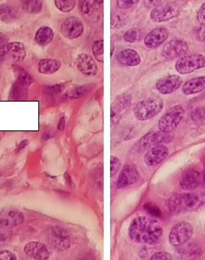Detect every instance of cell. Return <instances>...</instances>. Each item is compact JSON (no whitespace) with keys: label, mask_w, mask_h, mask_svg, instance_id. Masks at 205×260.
<instances>
[{"label":"cell","mask_w":205,"mask_h":260,"mask_svg":"<svg viewBox=\"0 0 205 260\" xmlns=\"http://www.w3.org/2000/svg\"><path fill=\"white\" fill-rule=\"evenodd\" d=\"M24 215L18 210L5 208L0 211V226L11 228L22 224L24 222Z\"/></svg>","instance_id":"15"},{"label":"cell","mask_w":205,"mask_h":260,"mask_svg":"<svg viewBox=\"0 0 205 260\" xmlns=\"http://www.w3.org/2000/svg\"><path fill=\"white\" fill-rule=\"evenodd\" d=\"M62 90V86L61 85H54L46 88L45 93L48 95H54V94H58Z\"/></svg>","instance_id":"42"},{"label":"cell","mask_w":205,"mask_h":260,"mask_svg":"<svg viewBox=\"0 0 205 260\" xmlns=\"http://www.w3.org/2000/svg\"><path fill=\"white\" fill-rule=\"evenodd\" d=\"M144 208H145V210L147 212H149L150 215H153V216H161V213H160V209H159L156 205H154V204H146Z\"/></svg>","instance_id":"38"},{"label":"cell","mask_w":205,"mask_h":260,"mask_svg":"<svg viewBox=\"0 0 205 260\" xmlns=\"http://www.w3.org/2000/svg\"><path fill=\"white\" fill-rule=\"evenodd\" d=\"M196 39L197 41L205 44V25L200 24V26L196 29Z\"/></svg>","instance_id":"39"},{"label":"cell","mask_w":205,"mask_h":260,"mask_svg":"<svg viewBox=\"0 0 205 260\" xmlns=\"http://www.w3.org/2000/svg\"><path fill=\"white\" fill-rule=\"evenodd\" d=\"M24 252L27 256L37 260L48 259L51 254L47 245L40 242L35 241L27 243L24 247Z\"/></svg>","instance_id":"20"},{"label":"cell","mask_w":205,"mask_h":260,"mask_svg":"<svg viewBox=\"0 0 205 260\" xmlns=\"http://www.w3.org/2000/svg\"><path fill=\"white\" fill-rule=\"evenodd\" d=\"M199 183H200V174L196 170L188 171L180 179V185L185 190H195L199 187Z\"/></svg>","instance_id":"22"},{"label":"cell","mask_w":205,"mask_h":260,"mask_svg":"<svg viewBox=\"0 0 205 260\" xmlns=\"http://www.w3.org/2000/svg\"><path fill=\"white\" fill-rule=\"evenodd\" d=\"M15 73L17 74V83L23 86H28L33 83V78L30 74L23 68L19 66L14 67Z\"/></svg>","instance_id":"29"},{"label":"cell","mask_w":205,"mask_h":260,"mask_svg":"<svg viewBox=\"0 0 205 260\" xmlns=\"http://www.w3.org/2000/svg\"><path fill=\"white\" fill-rule=\"evenodd\" d=\"M54 32L52 29L50 28L49 26H41L34 36V40L36 44L41 47H46L49 45L54 39Z\"/></svg>","instance_id":"25"},{"label":"cell","mask_w":205,"mask_h":260,"mask_svg":"<svg viewBox=\"0 0 205 260\" xmlns=\"http://www.w3.org/2000/svg\"><path fill=\"white\" fill-rule=\"evenodd\" d=\"M170 32L166 27L160 26L152 29L144 39V44L149 49H156L168 40Z\"/></svg>","instance_id":"13"},{"label":"cell","mask_w":205,"mask_h":260,"mask_svg":"<svg viewBox=\"0 0 205 260\" xmlns=\"http://www.w3.org/2000/svg\"><path fill=\"white\" fill-rule=\"evenodd\" d=\"M55 4L60 12L68 13L75 8L76 0H55Z\"/></svg>","instance_id":"31"},{"label":"cell","mask_w":205,"mask_h":260,"mask_svg":"<svg viewBox=\"0 0 205 260\" xmlns=\"http://www.w3.org/2000/svg\"><path fill=\"white\" fill-rule=\"evenodd\" d=\"M8 52L16 62H23L27 56V52H26L24 45L20 42L9 43Z\"/></svg>","instance_id":"26"},{"label":"cell","mask_w":205,"mask_h":260,"mask_svg":"<svg viewBox=\"0 0 205 260\" xmlns=\"http://www.w3.org/2000/svg\"><path fill=\"white\" fill-rule=\"evenodd\" d=\"M144 5L147 8H153L160 6L162 4V0H143Z\"/></svg>","instance_id":"44"},{"label":"cell","mask_w":205,"mask_h":260,"mask_svg":"<svg viewBox=\"0 0 205 260\" xmlns=\"http://www.w3.org/2000/svg\"><path fill=\"white\" fill-rule=\"evenodd\" d=\"M102 0H80L81 15L91 23H96L102 14Z\"/></svg>","instance_id":"10"},{"label":"cell","mask_w":205,"mask_h":260,"mask_svg":"<svg viewBox=\"0 0 205 260\" xmlns=\"http://www.w3.org/2000/svg\"><path fill=\"white\" fill-rule=\"evenodd\" d=\"M196 19L200 24L205 25V3H203L198 10Z\"/></svg>","instance_id":"41"},{"label":"cell","mask_w":205,"mask_h":260,"mask_svg":"<svg viewBox=\"0 0 205 260\" xmlns=\"http://www.w3.org/2000/svg\"><path fill=\"white\" fill-rule=\"evenodd\" d=\"M120 166H121V162H120V159L116 156L111 155L110 157V176L111 177H113L118 172Z\"/></svg>","instance_id":"35"},{"label":"cell","mask_w":205,"mask_h":260,"mask_svg":"<svg viewBox=\"0 0 205 260\" xmlns=\"http://www.w3.org/2000/svg\"><path fill=\"white\" fill-rule=\"evenodd\" d=\"M172 139H173V136L171 135V132L166 133L160 131L150 132L145 135L143 138H141L139 141V145L142 149H148L149 147H154L160 143H168Z\"/></svg>","instance_id":"18"},{"label":"cell","mask_w":205,"mask_h":260,"mask_svg":"<svg viewBox=\"0 0 205 260\" xmlns=\"http://www.w3.org/2000/svg\"><path fill=\"white\" fill-rule=\"evenodd\" d=\"M205 68V55L201 54L185 55L177 59L175 69L181 75L191 74Z\"/></svg>","instance_id":"6"},{"label":"cell","mask_w":205,"mask_h":260,"mask_svg":"<svg viewBox=\"0 0 205 260\" xmlns=\"http://www.w3.org/2000/svg\"><path fill=\"white\" fill-rule=\"evenodd\" d=\"M203 182H204V184H205V172H204V174H203Z\"/></svg>","instance_id":"48"},{"label":"cell","mask_w":205,"mask_h":260,"mask_svg":"<svg viewBox=\"0 0 205 260\" xmlns=\"http://www.w3.org/2000/svg\"><path fill=\"white\" fill-rule=\"evenodd\" d=\"M181 90L185 95H192L202 92L205 90V76L189 79L183 84Z\"/></svg>","instance_id":"23"},{"label":"cell","mask_w":205,"mask_h":260,"mask_svg":"<svg viewBox=\"0 0 205 260\" xmlns=\"http://www.w3.org/2000/svg\"><path fill=\"white\" fill-rule=\"evenodd\" d=\"M75 65L77 70L84 76H96L98 72V67L91 55L81 53L77 55L75 59Z\"/></svg>","instance_id":"17"},{"label":"cell","mask_w":205,"mask_h":260,"mask_svg":"<svg viewBox=\"0 0 205 260\" xmlns=\"http://www.w3.org/2000/svg\"><path fill=\"white\" fill-rule=\"evenodd\" d=\"M84 26L79 18L75 16L68 17L61 24V32L62 36L69 40L79 38L83 34Z\"/></svg>","instance_id":"11"},{"label":"cell","mask_w":205,"mask_h":260,"mask_svg":"<svg viewBox=\"0 0 205 260\" xmlns=\"http://www.w3.org/2000/svg\"><path fill=\"white\" fill-rule=\"evenodd\" d=\"M189 51L188 43L182 40H173L168 42L162 48L161 55L168 60H173L187 55Z\"/></svg>","instance_id":"9"},{"label":"cell","mask_w":205,"mask_h":260,"mask_svg":"<svg viewBox=\"0 0 205 260\" xmlns=\"http://www.w3.org/2000/svg\"><path fill=\"white\" fill-rule=\"evenodd\" d=\"M180 12L181 9L177 4L173 3L160 4V6L156 7L151 11L150 19L154 23H164L177 17Z\"/></svg>","instance_id":"8"},{"label":"cell","mask_w":205,"mask_h":260,"mask_svg":"<svg viewBox=\"0 0 205 260\" xmlns=\"http://www.w3.org/2000/svg\"><path fill=\"white\" fill-rule=\"evenodd\" d=\"M46 237L50 246L56 251L62 252L67 251L70 247V236L65 229L60 226H50L46 232Z\"/></svg>","instance_id":"5"},{"label":"cell","mask_w":205,"mask_h":260,"mask_svg":"<svg viewBox=\"0 0 205 260\" xmlns=\"http://www.w3.org/2000/svg\"><path fill=\"white\" fill-rule=\"evenodd\" d=\"M12 232L10 228L0 226V247L7 245L12 239Z\"/></svg>","instance_id":"33"},{"label":"cell","mask_w":205,"mask_h":260,"mask_svg":"<svg viewBox=\"0 0 205 260\" xmlns=\"http://www.w3.org/2000/svg\"><path fill=\"white\" fill-rule=\"evenodd\" d=\"M185 111L181 105H176L168 110L158 121V129L162 132H172L181 124Z\"/></svg>","instance_id":"4"},{"label":"cell","mask_w":205,"mask_h":260,"mask_svg":"<svg viewBox=\"0 0 205 260\" xmlns=\"http://www.w3.org/2000/svg\"><path fill=\"white\" fill-rule=\"evenodd\" d=\"M163 236V228L160 222L150 217H136L129 226V237L135 243L145 245H154Z\"/></svg>","instance_id":"1"},{"label":"cell","mask_w":205,"mask_h":260,"mask_svg":"<svg viewBox=\"0 0 205 260\" xmlns=\"http://www.w3.org/2000/svg\"><path fill=\"white\" fill-rule=\"evenodd\" d=\"M111 53H110V55H113V51H114V46H113V44H112L111 45Z\"/></svg>","instance_id":"47"},{"label":"cell","mask_w":205,"mask_h":260,"mask_svg":"<svg viewBox=\"0 0 205 260\" xmlns=\"http://www.w3.org/2000/svg\"><path fill=\"white\" fill-rule=\"evenodd\" d=\"M200 204V197L192 193L174 194L166 202L168 209L173 213L177 214L194 211L199 208Z\"/></svg>","instance_id":"2"},{"label":"cell","mask_w":205,"mask_h":260,"mask_svg":"<svg viewBox=\"0 0 205 260\" xmlns=\"http://www.w3.org/2000/svg\"><path fill=\"white\" fill-rule=\"evenodd\" d=\"M60 61L53 59H40L38 62V72L43 75H52L60 69Z\"/></svg>","instance_id":"24"},{"label":"cell","mask_w":205,"mask_h":260,"mask_svg":"<svg viewBox=\"0 0 205 260\" xmlns=\"http://www.w3.org/2000/svg\"><path fill=\"white\" fill-rule=\"evenodd\" d=\"M139 30L136 28H131L127 30L124 35V40L129 44H134L139 39Z\"/></svg>","instance_id":"34"},{"label":"cell","mask_w":205,"mask_h":260,"mask_svg":"<svg viewBox=\"0 0 205 260\" xmlns=\"http://www.w3.org/2000/svg\"><path fill=\"white\" fill-rule=\"evenodd\" d=\"M132 102V96L130 94H125L117 97L111 106V124L116 125L120 122L125 113L130 108Z\"/></svg>","instance_id":"12"},{"label":"cell","mask_w":205,"mask_h":260,"mask_svg":"<svg viewBox=\"0 0 205 260\" xmlns=\"http://www.w3.org/2000/svg\"><path fill=\"white\" fill-rule=\"evenodd\" d=\"M182 83V79L180 76L170 75L157 80L156 89L161 94H170L177 91Z\"/></svg>","instance_id":"14"},{"label":"cell","mask_w":205,"mask_h":260,"mask_svg":"<svg viewBox=\"0 0 205 260\" xmlns=\"http://www.w3.org/2000/svg\"><path fill=\"white\" fill-rule=\"evenodd\" d=\"M16 255L8 250L0 251V260H16Z\"/></svg>","instance_id":"40"},{"label":"cell","mask_w":205,"mask_h":260,"mask_svg":"<svg viewBox=\"0 0 205 260\" xmlns=\"http://www.w3.org/2000/svg\"><path fill=\"white\" fill-rule=\"evenodd\" d=\"M8 45L9 42L7 36L0 32V56L5 55L8 52Z\"/></svg>","instance_id":"36"},{"label":"cell","mask_w":205,"mask_h":260,"mask_svg":"<svg viewBox=\"0 0 205 260\" xmlns=\"http://www.w3.org/2000/svg\"><path fill=\"white\" fill-rule=\"evenodd\" d=\"M151 260L157 259H171V254L165 251H160V252L155 253L150 258Z\"/></svg>","instance_id":"43"},{"label":"cell","mask_w":205,"mask_h":260,"mask_svg":"<svg viewBox=\"0 0 205 260\" xmlns=\"http://www.w3.org/2000/svg\"><path fill=\"white\" fill-rule=\"evenodd\" d=\"M91 88H92L91 85H83V86H81V87H76V88L73 89L72 91L68 93V98H81V97L84 96L87 92L91 91Z\"/></svg>","instance_id":"32"},{"label":"cell","mask_w":205,"mask_h":260,"mask_svg":"<svg viewBox=\"0 0 205 260\" xmlns=\"http://www.w3.org/2000/svg\"><path fill=\"white\" fill-rule=\"evenodd\" d=\"M140 178L138 168L133 164H126L120 172L117 179V188H124L130 185L134 184L138 181Z\"/></svg>","instance_id":"16"},{"label":"cell","mask_w":205,"mask_h":260,"mask_svg":"<svg viewBox=\"0 0 205 260\" xmlns=\"http://www.w3.org/2000/svg\"><path fill=\"white\" fill-rule=\"evenodd\" d=\"M164 108V102L160 97H149L141 100L134 107V114L140 121H146L158 115Z\"/></svg>","instance_id":"3"},{"label":"cell","mask_w":205,"mask_h":260,"mask_svg":"<svg viewBox=\"0 0 205 260\" xmlns=\"http://www.w3.org/2000/svg\"><path fill=\"white\" fill-rule=\"evenodd\" d=\"M22 8L30 14H37L42 10L41 0H20Z\"/></svg>","instance_id":"28"},{"label":"cell","mask_w":205,"mask_h":260,"mask_svg":"<svg viewBox=\"0 0 205 260\" xmlns=\"http://www.w3.org/2000/svg\"><path fill=\"white\" fill-rule=\"evenodd\" d=\"M193 228L189 222H181L171 229L169 240L171 245L180 247L186 243L192 238Z\"/></svg>","instance_id":"7"},{"label":"cell","mask_w":205,"mask_h":260,"mask_svg":"<svg viewBox=\"0 0 205 260\" xmlns=\"http://www.w3.org/2000/svg\"><path fill=\"white\" fill-rule=\"evenodd\" d=\"M92 51L94 56L97 61L103 63L104 62V41L102 40H97L92 45Z\"/></svg>","instance_id":"30"},{"label":"cell","mask_w":205,"mask_h":260,"mask_svg":"<svg viewBox=\"0 0 205 260\" xmlns=\"http://www.w3.org/2000/svg\"><path fill=\"white\" fill-rule=\"evenodd\" d=\"M169 153L170 150L166 146L157 144L154 147H151V149L145 154L144 161L147 166H156L167 158Z\"/></svg>","instance_id":"19"},{"label":"cell","mask_w":205,"mask_h":260,"mask_svg":"<svg viewBox=\"0 0 205 260\" xmlns=\"http://www.w3.org/2000/svg\"><path fill=\"white\" fill-rule=\"evenodd\" d=\"M65 125H66V119H65V117L61 118L60 120H59V125H58V129H59V131L64 130Z\"/></svg>","instance_id":"46"},{"label":"cell","mask_w":205,"mask_h":260,"mask_svg":"<svg viewBox=\"0 0 205 260\" xmlns=\"http://www.w3.org/2000/svg\"><path fill=\"white\" fill-rule=\"evenodd\" d=\"M18 18L17 10L12 5L4 4L0 5V19L6 23H11Z\"/></svg>","instance_id":"27"},{"label":"cell","mask_w":205,"mask_h":260,"mask_svg":"<svg viewBox=\"0 0 205 260\" xmlns=\"http://www.w3.org/2000/svg\"><path fill=\"white\" fill-rule=\"evenodd\" d=\"M138 2L139 0H117V6L119 9L128 10Z\"/></svg>","instance_id":"37"},{"label":"cell","mask_w":205,"mask_h":260,"mask_svg":"<svg viewBox=\"0 0 205 260\" xmlns=\"http://www.w3.org/2000/svg\"><path fill=\"white\" fill-rule=\"evenodd\" d=\"M29 140H24L23 141H21V143H19V145L18 146L17 148L15 150V152L18 153L19 151H22V150L24 149L25 147H27L28 145Z\"/></svg>","instance_id":"45"},{"label":"cell","mask_w":205,"mask_h":260,"mask_svg":"<svg viewBox=\"0 0 205 260\" xmlns=\"http://www.w3.org/2000/svg\"><path fill=\"white\" fill-rule=\"evenodd\" d=\"M117 60L124 66L136 67L141 63V58L138 51L127 48L120 51L117 54Z\"/></svg>","instance_id":"21"}]
</instances>
